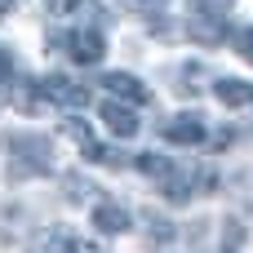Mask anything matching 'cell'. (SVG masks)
<instances>
[{"label": "cell", "mask_w": 253, "mask_h": 253, "mask_svg": "<svg viewBox=\"0 0 253 253\" xmlns=\"http://www.w3.org/2000/svg\"><path fill=\"white\" fill-rule=\"evenodd\" d=\"M231 142H236V133H231V129H218V133H209V142H205V147L222 151V147H231Z\"/></svg>", "instance_id": "cell-21"}, {"label": "cell", "mask_w": 253, "mask_h": 253, "mask_svg": "<svg viewBox=\"0 0 253 253\" xmlns=\"http://www.w3.org/2000/svg\"><path fill=\"white\" fill-rule=\"evenodd\" d=\"M102 120H107V129H111L116 138H133V133H138V111H133L129 102L107 98V102H102Z\"/></svg>", "instance_id": "cell-8"}, {"label": "cell", "mask_w": 253, "mask_h": 253, "mask_svg": "<svg viewBox=\"0 0 253 253\" xmlns=\"http://www.w3.org/2000/svg\"><path fill=\"white\" fill-rule=\"evenodd\" d=\"M62 196L76 200V205H84V200H98V205H102V191H98L84 173H67V178H62Z\"/></svg>", "instance_id": "cell-14"}, {"label": "cell", "mask_w": 253, "mask_h": 253, "mask_svg": "<svg viewBox=\"0 0 253 253\" xmlns=\"http://www.w3.org/2000/svg\"><path fill=\"white\" fill-rule=\"evenodd\" d=\"M40 89H44L49 107H67V111L89 107V89H84V84H76V80H67V76H44V80H40Z\"/></svg>", "instance_id": "cell-5"}, {"label": "cell", "mask_w": 253, "mask_h": 253, "mask_svg": "<svg viewBox=\"0 0 253 253\" xmlns=\"http://www.w3.org/2000/svg\"><path fill=\"white\" fill-rule=\"evenodd\" d=\"M102 89L107 93H116V102H151V93H147V84L138 80V76H129V71H107L102 76Z\"/></svg>", "instance_id": "cell-7"}, {"label": "cell", "mask_w": 253, "mask_h": 253, "mask_svg": "<svg viewBox=\"0 0 253 253\" xmlns=\"http://www.w3.org/2000/svg\"><path fill=\"white\" fill-rule=\"evenodd\" d=\"M147 231H151V253H196V245L187 240V231L173 227L169 218L147 213Z\"/></svg>", "instance_id": "cell-4"}, {"label": "cell", "mask_w": 253, "mask_h": 253, "mask_svg": "<svg viewBox=\"0 0 253 253\" xmlns=\"http://www.w3.org/2000/svg\"><path fill=\"white\" fill-rule=\"evenodd\" d=\"M22 116H40V111H49V98H44V89H40V80H18L13 84V98H9Z\"/></svg>", "instance_id": "cell-10"}, {"label": "cell", "mask_w": 253, "mask_h": 253, "mask_svg": "<svg viewBox=\"0 0 253 253\" xmlns=\"http://www.w3.org/2000/svg\"><path fill=\"white\" fill-rule=\"evenodd\" d=\"M133 165H138V169H142L147 178H156V182H160V178L169 173V165H173V160H165V156H156V151H147V156H138Z\"/></svg>", "instance_id": "cell-16"}, {"label": "cell", "mask_w": 253, "mask_h": 253, "mask_svg": "<svg viewBox=\"0 0 253 253\" xmlns=\"http://www.w3.org/2000/svg\"><path fill=\"white\" fill-rule=\"evenodd\" d=\"M22 0H0V13H9V9H18Z\"/></svg>", "instance_id": "cell-24"}, {"label": "cell", "mask_w": 253, "mask_h": 253, "mask_svg": "<svg viewBox=\"0 0 253 253\" xmlns=\"http://www.w3.org/2000/svg\"><path fill=\"white\" fill-rule=\"evenodd\" d=\"M191 4H196V13H205V18H227L236 0H191Z\"/></svg>", "instance_id": "cell-19"}, {"label": "cell", "mask_w": 253, "mask_h": 253, "mask_svg": "<svg viewBox=\"0 0 253 253\" xmlns=\"http://www.w3.org/2000/svg\"><path fill=\"white\" fill-rule=\"evenodd\" d=\"M53 173V147L49 138H13L9 147V178H44Z\"/></svg>", "instance_id": "cell-1"}, {"label": "cell", "mask_w": 253, "mask_h": 253, "mask_svg": "<svg viewBox=\"0 0 253 253\" xmlns=\"http://www.w3.org/2000/svg\"><path fill=\"white\" fill-rule=\"evenodd\" d=\"M213 93H218L222 107H249V102H253V84H249V80H218Z\"/></svg>", "instance_id": "cell-13"}, {"label": "cell", "mask_w": 253, "mask_h": 253, "mask_svg": "<svg viewBox=\"0 0 253 253\" xmlns=\"http://www.w3.org/2000/svg\"><path fill=\"white\" fill-rule=\"evenodd\" d=\"M187 36H191V40H200V44H222V40H227V22L196 13V22H187Z\"/></svg>", "instance_id": "cell-12"}, {"label": "cell", "mask_w": 253, "mask_h": 253, "mask_svg": "<svg viewBox=\"0 0 253 253\" xmlns=\"http://www.w3.org/2000/svg\"><path fill=\"white\" fill-rule=\"evenodd\" d=\"M236 53H240L245 62H253V27H240V31H236Z\"/></svg>", "instance_id": "cell-20"}, {"label": "cell", "mask_w": 253, "mask_h": 253, "mask_svg": "<svg viewBox=\"0 0 253 253\" xmlns=\"http://www.w3.org/2000/svg\"><path fill=\"white\" fill-rule=\"evenodd\" d=\"M44 9L49 13H71V9H80V0H44Z\"/></svg>", "instance_id": "cell-22"}, {"label": "cell", "mask_w": 253, "mask_h": 253, "mask_svg": "<svg viewBox=\"0 0 253 253\" xmlns=\"http://www.w3.org/2000/svg\"><path fill=\"white\" fill-rule=\"evenodd\" d=\"M218 178H213V169L209 165H169V173L160 178V191L173 200V205H182V200H191V196H200V191H209Z\"/></svg>", "instance_id": "cell-2"}, {"label": "cell", "mask_w": 253, "mask_h": 253, "mask_svg": "<svg viewBox=\"0 0 253 253\" xmlns=\"http://www.w3.org/2000/svg\"><path fill=\"white\" fill-rule=\"evenodd\" d=\"M245 249V227H240V218H227V227H222V253H240Z\"/></svg>", "instance_id": "cell-17"}, {"label": "cell", "mask_w": 253, "mask_h": 253, "mask_svg": "<svg viewBox=\"0 0 253 253\" xmlns=\"http://www.w3.org/2000/svg\"><path fill=\"white\" fill-rule=\"evenodd\" d=\"M165 138L173 147H205L209 142V120L200 111H178L165 120Z\"/></svg>", "instance_id": "cell-3"}, {"label": "cell", "mask_w": 253, "mask_h": 253, "mask_svg": "<svg viewBox=\"0 0 253 253\" xmlns=\"http://www.w3.org/2000/svg\"><path fill=\"white\" fill-rule=\"evenodd\" d=\"M129 209L125 205H111V200H102V205H93V227L102 231V236H125L129 231Z\"/></svg>", "instance_id": "cell-9"}, {"label": "cell", "mask_w": 253, "mask_h": 253, "mask_svg": "<svg viewBox=\"0 0 253 253\" xmlns=\"http://www.w3.org/2000/svg\"><path fill=\"white\" fill-rule=\"evenodd\" d=\"M62 44H67V53H71L76 67H98V62H102V31H93V27L62 36Z\"/></svg>", "instance_id": "cell-6"}, {"label": "cell", "mask_w": 253, "mask_h": 253, "mask_svg": "<svg viewBox=\"0 0 253 253\" xmlns=\"http://www.w3.org/2000/svg\"><path fill=\"white\" fill-rule=\"evenodd\" d=\"M71 249V231L67 227H44L31 236V253H67Z\"/></svg>", "instance_id": "cell-11"}, {"label": "cell", "mask_w": 253, "mask_h": 253, "mask_svg": "<svg viewBox=\"0 0 253 253\" xmlns=\"http://www.w3.org/2000/svg\"><path fill=\"white\" fill-rule=\"evenodd\" d=\"M125 4H133V9H160L165 0H125Z\"/></svg>", "instance_id": "cell-23"}, {"label": "cell", "mask_w": 253, "mask_h": 253, "mask_svg": "<svg viewBox=\"0 0 253 253\" xmlns=\"http://www.w3.org/2000/svg\"><path fill=\"white\" fill-rule=\"evenodd\" d=\"M67 253H107V240L102 236H71V249Z\"/></svg>", "instance_id": "cell-18"}, {"label": "cell", "mask_w": 253, "mask_h": 253, "mask_svg": "<svg viewBox=\"0 0 253 253\" xmlns=\"http://www.w3.org/2000/svg\"><path fill=\"white\" fill-rule=\"evenodd\" d=\"M62 129H67V138H71V142H76V147H80V151H84V156H89V160H93V156H98V147H102V142H98V138H93V129H89V125H84V120H76V116H71V120H67V125H62Z\"/></svg>", "instance_id": "cell-15"}]
</instances>
